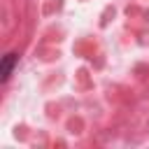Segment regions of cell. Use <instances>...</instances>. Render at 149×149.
Returning a JSON list of instances; mask_svg holds the SVG:
<instances>
[{
  "mask_svg": "<svg viewBox=\"0 0 149 149\" xmlns=\"http://www.w3.org/2000/svg\"><path fill=\"white\" fill-rule=\"evenodd\" d=\"M19 61V56L16 54H7L5 58H2V65H0V79L2 81H7L9 79V74H12V68H14V63Z\"/></svg>",
  "mask_w": 149,
  "mask_h": 149,
  "instance_id": "cell-1",
  "label": "cell"
}]
</instances>
